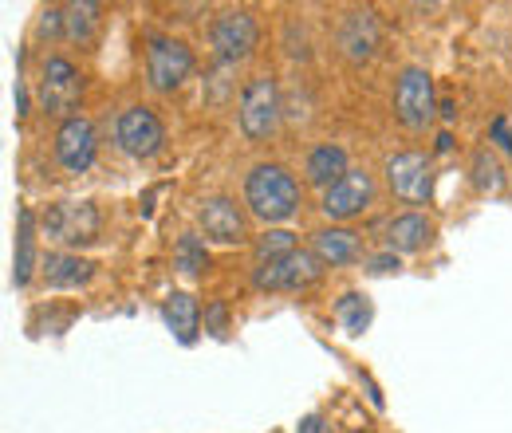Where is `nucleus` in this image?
Wrapping results in <instances>:
<instances>
[{
    "label": "nucleus",
    "instance_id": "5701e85b",
    "mask_svg": "<svg viewBox=\"0 0 512 433\" xmlns=\"http://www.w3.org/2000/svg\"><path fill=\"white\" fill-rule=\"evenodd\" d=\"M473 186L481 193H501L505 189V170H501L493 150H477L473 154Z\"/></svg>",
    "mask_w": 512,
    "mask_h": 433
},
{
    "label": "nucleus",
    "instance_id": "20e7f679",
    "mask_svg": "<svg viewBox=\"0 0 512 433\" xmlns=\"http://www.w3.org/2000/svg\"><path fill=\"white\" fill-rule=\"evenodd\" d=\"M438 111V95H434V79L426 67H402L398 83H394V119L406 130H426L434 123Z\"/></svg>",
    "mask_w": 512,
    "mask_h": 433
},
{
    "label": "nucleus",
    "instance_id": "f8f14e48",
    "mask_svg": "<svg viewBox=\"0 0 512 433\" xmlns=\"http://www.w3.org/2000/svg\"><path fill=\"white\" fill-rule=\"evenodd\" d=\"M95 154H99V138H95V126L87 123L83 115H71L56 130V162L64 166L67 174H87L95 166Z\"/></svg>",
    "mask_w": 512,
    "mask_h": 433
},
{
    "label": "nucleus",
    "instance_id": "473e14b6",
    "mask_svg": "<svg viewBox=\"0 0 512 433\" xmlns=\"http://www.w3.org/2000/svg\"><path fill=\"white\" fill-rule=\"evenodd\" d=\"M355 433H371V430H355Z\"/></svg>",
    "mask_w": 512,
    "mask_h": 433
},
{
    "label": "nucleus",
    "instance_id": "4468645a",
    "mask_svg": "<svg viewBox=\"0 0 512 433\" xmlns=\"http://www.w3.org/2000/svg\"><path fill=\"white\" fill-rule=\"evenodd\" d=\"M379 44H383V28H379V16L371 8H355V12L343 16V24H339V52L347 60H371L379 52Z\"/></svg>",
    "mask_w": 512,
    "mask_h": 433
},
{
    "label": "nucleus",
    "instance_id": "dca6fc26",
    "mask_svg": "<svg viewBox=\"0 0 512 433\" xmlns=\"http://www.w3.org/2000/svg\"><path fill=\"white\" fill-rule=\"evenodd\" d=\"M304 174L308 182L320 189H331L343 174H347V150L339 142H320L308 150V162H304Z\"/></svg>",
    "mask_w": 512,
    "mask_h": 433
},
{
    "label": "nucleus",
    "instance_id": "f3484780",
    "mask_svg": "<svg viewBox=\"0 0 512 433\" xmlns=\"http://www.w3.org/2000/svg\"><path fill=\"white\" fill-rule=\"evenodd\" d=\"M36 272V213L32 209H20L16 217V260H12V284L16 288H28Z\"/></svg>",
    "mask_w": 512,
    "mask_h": 433
},
{
    "label": "nucleus",
    "instance_id": "a878e982",
    "mask_svg": "<svg viewBox=\"0 0 512 433\" xmlns=\"http://www.w3.org/2000/svg\"><path fill=\"white\" fill-rule=\"evenodd\" d=\"M205 331H209L213 339H225V335H229V304L217 300V304L205 308Z\"/></svg>",
    "mask_w": 512,
    "mask_h": 433
},
{
    "label": "nucleus",
    "instance_id": "a211bd4d",
    "mask_svg": "<svg viewBox=\"0 0 512 433\" xmlns=\"http://www.w3.org/2000/svg\"><path fill=\"white\" fill-rule=\"evenodd\" d=\"M91 276H95V264L83 260V256H71V252L44 256V280H48V288H79Z\"/></svg>",
    "mask_w": 512,
    "mask_h": 433
},
{
    "label": "nucleus",
    "instance_id": "cd10ccee",
    "mask_svg": "<svg viewBox=\"0 0 512 433\" xmlns=\"http://www.w3.org/2000/svg\"><path fill=\"white\" fill-rule=\"evenodd\" d=\"M367 272H371V276L398 272V256H394V252H379V256H371V260H367Z\"/></svg>",
    "mask_w": 512,
    "mask_h": 433
},
{
    "label": "nucleus",
    "instance_id": "7c9ffc66",
    "mask_svg": "<svg viewBox=\"0 0 512 433\" xmlns=\"http://www.w3.org/2000/svg\"><path fill=\"white\" fill-rule=\"evenodd\" d=\"M449 150H453V134L442 130V134H438V154H449Z\"/></svg>",
    "mask_w": 512,
    "mask_h": 433
},
{
    "label": "nucleus",
    "instance_id": "c85d7f7f",
    "mask_svg": "<svg viewBox=\"0 0 512 433\" xmlns=\"http://www.w3.org/2000/svg\"><path fill=\"white\" fill-rule=\"evenodd\" d=\"M296 433H331V426L323 422V414H304L300 426H296Z\"/></svg>",
    "mask_w": 512,
    "mask_h": 433
},
{
    "label": "nucleus",
    "instance_id": "ddd939ff",
    "mask_svg": "<svg viewBox=\"0 0 512 433\" xmlns=\"http://www.w3.org/2000/svg\"><path fill=\"white\" fill-rule=\"evenodd\" d=\"M197 221H201V233L209 241H217V245H241L249 237L245 213H241V205L233 197H209V201H201Z\"/></svg>",
    "mask_w": 512,
    "mask_h": 433
},
{
    "label": "nucleus",
    "instance_id": "b1692460",
    "mask_svg": "<svg viewBox=\"0 0 512 433\" xmlns=\"http://www.w3.org/2000/svg\"><path fill=\"white\" fill-rule=\"evenodd\" d=\"M174 264H178L186 276H201V272L209 268L205 241H201V237H193V233H186V237L178 241V248H174Z\"/></svg>",
    "mask_w": 512,
    "mask_h": 433
},
{
    "label": "nucleus",
    "instance_id": "0eeeda50",
    "mask_svg": "<svg viewBox=\"0 0 512 433\" xmlns=\"http://www.w3.org/2000/svg\"><path fill=\"white\" fill-rule=\"evenodd\" d=\"M209 44H213V56L217 63H237L249 60L260 44V28H256V16L245 8H233V12H221L209 28Z\"/></svg>",
    "mask_w": 512,
    "mask_h": 433
},
{
    "label": "nucleus",
    "instance_id": "412c9836",
    "mask_svg": "<svg viewBox=\"0 0 512 433\" xmlns=\"http://www.w3.org/2000/svg\"><path fill=\"white\" fill-rule=\"evenodd\" d=\"M335 319L343 323L347 335H363V331L371 327V319H375V308H371V300H367L363 292H347V296H339V304H335Z\"/></svg>",
    "mask_w": 512,
    "mask_h": 433
},
{
    "label": "nucleus",
    "instance_id": "aec40b11",
    "mask_svg": "<svg viewBox=\"0 0 512 433\" xmlns=\"http://www.w3.org/2000/svg\"><path fill=\"white\" fill-rule=\"evenodd\" d=\"M312 252L320 256L323 264L339 268V264L359 260V237H355L351 229H320V233L312 237Z\"/></svg>",
    "mask_w": 512,
    "mask_h": 433
},
{
    "label": "nucleus",
    "instance_id": "9b49d317",
    "mask_svg": "<svg viewBox=\"0 0 512 433\" xmlns=\"http://www.w3.org/2000/svg\"><path fill=\"white\" fill-rule=\"evenodd\" d=\"M83 95V75L64 56H52L40 67V107L48 115H67ZM71 119V115H67Z\"/></svg>",
    "mask_w": 512,
    "mask_h": 433
},
{
    "label": "nucleus",
    "instance_id": "423d86ee",
    "mask_svg": "<svg viewBox=\"0 0 512 433\" xmlns=\"http://www.w3.org/2000/svg\"><path fill=\"white\" fill-rule=\"evenodd\" d=\"M193 71V52L174 36H150L146 40V83L154 91H178Z\"/></svg>",
    "mask_w": 512,
    "mask_h": 433
},
{
    "label": "nucleus",
    "instance_id": "2eb2a0df",
    "mask_svg": "<svg viewBox=\"0 0 512 433\" xmlns=\"http://www.w3.org/2000/svg\"><path fill=\"white\" fill-rule=\"evenodd\" d=\"M434 241V221L422 213H398L386 221V252L394 256H410Z\"/></svg>",
    "mask_w": 512,
    "mask_h": 433
},
{
    "label": "nucleus",
    "instance_id": "2f4dec72",
    "mask_svg": "<svg viewBox=\"0 0 512 433\" xmlns=\"http://www.w3.org/2000/svg\"><path fill=\"white\" fill-rule=\"evenodd\" d=\"M438 111H442V119H446V123H453V119H457V107H453V103H442Z\"/></svg>",
    "mask_w": 512,
    "mask_h": 433
},
{
    "label": "nucleus",
    "instance_id": "7ed1b4c3",
    "mask_svg": "<svg viewBox=\"0 0 512 433\" xmlns=\"http://www.w3.org/2000/svg\"><path fill=\"white\" fill-rule=\"evenodd\" d=\"M44 237L56 241L64 248H79L99 241V229H103V217L95 209V201H56L48 205L44 213Z\"/></svg>",
    "mask_w": 512,
    "mask_h": 433
},
{
    "label": "nucleus",
    "instance_id": "393cba45",
    "mask_svg": "<svg viewBox=\"0 0 512 433\" xmlns=\"http://www.w3.org/2000/svg\"><path fill=\"white\" fill-rule=\"evenodd\" d=\"M296 248V237L288 233V229H272V233H264L260 241H256V256H260V264L264 260H276V256H284V252H292Z\"/></svg>",
    "mask_w": 512,
    "mask_h": 433
},
{
    "label": "nucleus",
    "instance_id": "f257e3e1",
    "mask_svg": "<svg viewBox=\"0 0 512 433\" xmlns=\"http://www.w3.org/2000/svg\"><path fill=\"white\" fill-rule=\"evenodd\" d=\"M300 201H304V189H300V182L284 166L260 162V166L249 170V178H245V205L253 209L260 221H268V225L288 221V217L300 213Z\"/></svg>",
    "mask_w": 512,
    "mask_h": 433
},
{
    "label": "nucleus",
    "instance_id": "6e6552de",
    "mask_svg": "<svg viewBox=\"0 0 512 433\" xmlns=\"http://www.w3.org/2000/svg\"><path fill=\"white\" fill-rule=\"evenodd\" d=\"M115 142H119L123 154L138 158V162H150L166 146V126L150 107H127L115 123Z\"/></svg>",
    "mask_w": 512,
    "mask_h": 433
},
{
    "label": "nucleus",
    "instance_id": "c756f323",
    "mask_svg": "<svg viewBox=\"0 0 512 433\" xmlns=\"http://www.w3.org/2000/svg\"><path fill=\"white\" fill-rule=\"evenodd\" d=\"M493 138L501 142V150H505V154H512V134H509V123H505V115H497V119H493Z\"/></svg>",
    "mask_w": 512,
    "mask_h": 433
},
{
    "label": "nucleus",
    "instance_id": "9d476101",
    "mask_svg": "<svg viewBox=\"0 0 512 433\" xmlns=\"http://www.w3.org/2000/svg\"><path fill=\"white\" fill-rule=\"evenodd\" d=\"M375 205V178L367 170H347L331 189H323L320 213L331 221H351Z\"/></svg>",
    "mask_w": 512,
    "mask_h": 433
},
{
    "label": "nucleus",
    "instance_id": "39448f33",
    "mask_svg": "<svg viewBox=\"0 0 512 433\" xmlns=\"http://www.w3.org/2000/svg\"><path fill=\"white\" fill-rule=\"evenodd\" d=\"M237 119L249 142H264L276 123H280V87L272 75H253L241 91V107H237Z\"/></svg>",
    "mask_w": 512,
    "mask_h": 433
},
{
    "label": "nucleus",
    "instance_id": "1a4fd4ad",
    "mask_svg": "<svg viewBox=\"0 0 512 433\" xmlns=\"http://www.w3.org/2000/svg\"><path fill=\"white\" fill-rule=\"evenodd\" d=\"M386 182L394 189V197H402L410 205H426L434 197V166L426 154L402 150V154L386 158Z\"/></svg>",
    "mask_w": 512,
    "mask_h": 433
},
{
    "label": "nucleus",
    "instance_id": "6ab92c4d",
    "mask_svg": "<svg viewBox=\"0 0 512 433\" xmlns=\"http://www.w3.org/2000/svg\"><path fill=\"white\" fill-rule=\"evenodd\" d=\"M162 319L174 331V339L186 343V347H190L193 339H197V331H201V308H197V300H193L190 292H174L166 300V308H162Z\"/></svg>",
    "mask_w": 512,
    "mask_h": 433
},
{
    "label": "nucleus",
    "instance_id": "f03ea898",
    "mask_svg": "<svg viewBox=\"0 0 512 433\" xmlns=\"http://www.w3.org/2000/svg\"><path fill=\"white\" fill-rule=\"evenodd\" d=\"M323 260L308 248H292L276 260H264L253 268V288L256 292H300L308 284L320 280Z\"/></svg>",
    "mask_w": 512,
    "mask_h": 433
},
{
    "label": "nucleus",
    "instance_id": "4be33fe9",
    "mask_svg": "<svg viewBox=\"0 0 512 433\" xmlns=\"http://www.w3.org/2000/svg\"><path fill=\"white\" fill-rule=\"evenodd\" d=\"M67 20V36L75 44H91L95 40V28H99V4H71L64 8Z\"/></svg>",
    "mask_w": 512,
    "mask_h": 433
},
{
    "label": "nucleus",
    "instance_id": "bb28decb",
    "mask_svg": "<svg viewBox=\"0 0 512 433\" xmlns=\"http://www.w3.org/2000/svg\"><path fill=\"white\" fill-rule=\"evenodd\" d=\"M40 32H44V36H60V32H67L64 12H60V8H48V12L40 16Z\"/></svg>",
    "mask_w": 512,
    "mask_h": 433
}]
</instances>
